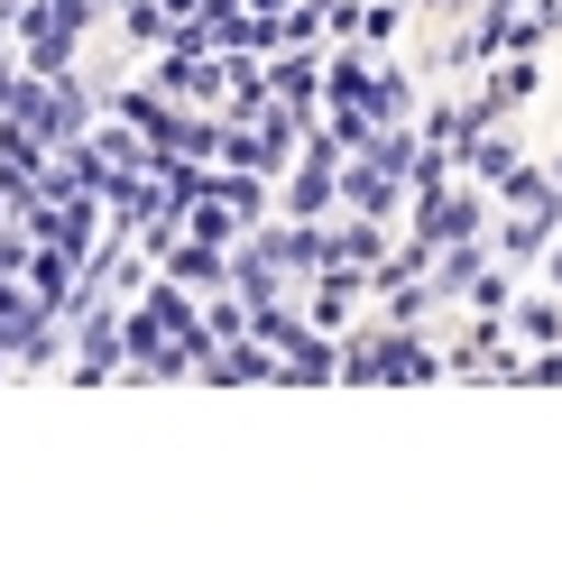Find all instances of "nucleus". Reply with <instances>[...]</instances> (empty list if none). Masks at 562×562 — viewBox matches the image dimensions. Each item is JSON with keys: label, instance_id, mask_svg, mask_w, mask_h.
Instances as JSON below:
<instances>
[{"label": "nucleus", "instance_id": "4", "mask_svg": "<svg viewBox=\"0 0 562 562\" xmlns=\"http://www.w3.org/2000/svg\"><path fill=\"white\" fill-rule=\"evenodd\" d=\"M277 92H286V102H304V92H314V56H304V46H295V56H277V75H268Z\"/></svg>", "mask_w": 562, "mask_h": 562}, {"label": "nucleus", "instance_id": "6", "mask_svg": "<svg viewBox=\"0 0 562 562\" xmlns=\"http://www.w3.org/2000/svg\"><path fill=\"white\" fill-rule=\"evenodd\" d=\"M19 102H29V92H19V65H10V56H0V121H10V111H19Z\"/></svg>", "mask_w": 562, "mask_h": 562}, {"label": "nucleus", "instance_id": "1", "mask_svg": "<svg viewBox=\"0 0 562 562\" xmlns=\"http://www.w3.org/2000/svg\"><path fill=\"white\" fill-rule=\"evenodd\" d=\"M526 92H535V56H517V65H498V75H488V102H498V111H517Z\"/></svg>", "mask_w": 562, "mask_h": 562}, {"label": "nucleus", "instance_id": "7", "mask_svg": "<svg viewBox=\"0 0 562 562\" xmlns=\"http://www.w3.org/2000/svg\"><path fill=\"white\" fill-rule=\"evenodd\" d=\"M562 379V360H553V350H544V360H526V387H553Z\"/></svg>", "mask_w": 562, "mask_h": 562}, {"label": "nucleus", "instance_id": "3", "mask_svg": "<svg viewBox=\"0 0 562 562\" xmlns=\"http://www.w3.org/2000/svg\"><path fill=\"white\" fill-rule=\"evenodd\" d=\"M213 277H222V249H213V240L176 249V286H213Z\"/></svg>", "mask_w": 562, "mask_h": 562}, {"label": "nucleus", "instance_id": "5", "mask_svg": "<svg viewBox=\"0 0 562 562\" xmlns=\"http://www.w3.org/2000/svg\"><path fill=\"white\" fill-rule=\"evenodd\" d=\"M121 29H130V37H167V0H130Z\"/></svg>", "mask_w": 562, "mask_h": 562}, {"label": "nucleus", "instance_id": "2", "mask_svg": "<svg viewBox=\"0 0 562 562\" xmlns=\"http://www.w3.org/2000/svg\"><path fill=\"white\" fill-rule=\"evenodd\" d=\"M517 333H526V341H562V304H553V295H526V304H517Z\"/></svg>", "mask_w": 562, "mask_h": 562}]
</instances>
